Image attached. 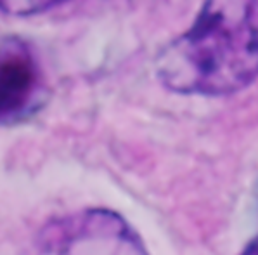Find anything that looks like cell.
<instances>
[{"instance_id":"cell-3","label":"cell","mask_w":258,"mask_h":255,"mask_svg":"<svg viewBox=\"0 0 258 255\" xmlns=\"http://www.w3.org/2000/svg\"><path fill=\"white\" fill-rule=\"evenodd\" d=\"M38 87L40 75L30 50L18 42L0 47V123L30 111Z\"/></svg>"},{"instance_id":"cell-2","label":"cell","mask_w":258,"mask_h":255,"mask_svg":"<svg viewBox=\"0 0 258 255\" xmlns=\"http://www.w3.org/2000/svg\"><path fill=\"white\" fill-rule=\"evenodd\" d=\"M33 255H149L141 236L120 214L80 210L45 226Z\"/></svg>"},{"instance_id":"cell-5","label":"cell","mask_w":258,"mask_h":255,"mask_svg":"<svg viewBox=\"0 0 258 255\" xmlns=\"http://www.w3.org/2000/svg\"><path fill=\"white\" fill-rule=\"evenodd\" d=\"M241 255H258V236L246 245V248L241 252Z\"/></svg>"},{"instance_id":"cell-4","label":"cell","mask_w":258,"mask_h":255,"mask_svg":"<svg viewBox=\"0 0 258 255\" xmlns=\"http://www.w3.org/2000/svg\"><path fill=\"white\" fill-rule=\"evenodd\" d=\"M64 0H0V9L14 16L37 14Z\"/></svg>"},{"instance_id":"cell-1","label":"cell","mask_w":258,"mask_h":255,"mask_svg":"<svg viewBox=\"0 0 258 255\" xmlns=\"http://www.w3.org/2000/svg\"><path fill=\"white\" fill-rule=\"evenodd\" d=\"M173 92L225 95L258 78V0H205L194 25L158 59Z\"/></svg>"}]
</instances>
